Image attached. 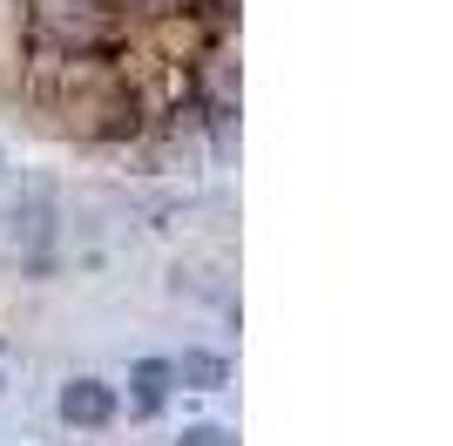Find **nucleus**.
Segmentation results:
<instances>
[{"mask_svg":"<svg viewBox=\"0 0 453 446\" xmlns=\"http://www.w3.org/2000/svg\"><path fill=\"white\" fill-rule=\"evenodd\" d=\"M61 419H68V427H109L115 419V386H102V379H68V386H61Z\"/></svg>","mask_w":453,"mask_h":446,"instance_id":"obj_1","label":"nucleus"},{"mask_svg":"<svg viewBox=\"0 0 453 446\" xmlns=\"http://www.w3.org/2000/svg\"><path fill=\"white\" fill-rule=\"evenodd\" d=\"M170 372H176V386H189V392H217V386L230 379V365H224L217 352H183Z\"/></svg>","mask_w":453,"mask_h":446,"instance_id":"obj_2","label":"nucleus"},{"mask_svg":"<svg viewBox=\"0 0 453 446\" xmlns=\"http://www.w3.org/2000/svg\"><path fill=\"white\" fill-rule=\"evenodd\" d=\"M129 386H135V406H142V412H156L163 399H170V386H176L170 358H142V365L129 372Z\"/></svg>","mask_w":453,"mask_h":446,"instance_id":"obj_3","label":"nucleus"},{"mask_svg":"<svg viewBox=\"0 0 453 446\" xmlns=\"http://www.w3.org/2000/svg\"><path fill=\"white\" fill-rule=\"evenodd\" d=\"M176 446H237V433H224V427H210V419H203V427H183Z\"/></svg>","mask_w":453,"mask_h":446,"instance_id":"obj_4","label":"nucleus"}]
</instances>
